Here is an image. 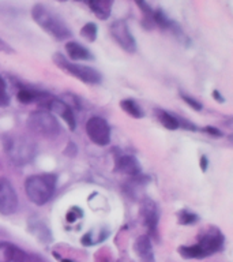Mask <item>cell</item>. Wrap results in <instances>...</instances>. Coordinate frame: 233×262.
Listing matches in <instances>:
<instances>
[{
  "mask_svg": "<svg viewBox=\"0 0 233 262\" xmlns=\"http://www.w3.org/2000/svg\"><path fill=\"white\" fill-rule=\"evenodd\" d=\"M30 255L20 250L18 246L0 242V262H29Z\"/></svg>",
  "mask_w": 233,
  "mask_h": 262,
  "instance_id": "cell-12",
  "label": "cell"
},
{
  "mask_svg": "<svg viewBox=\"0 0 233 262\" xmlns=\"http://www.w3.org/2000/svg\"><path fill=\"white\" fill-rule=\"evenodd\" d=\"M77 2H85V0H77Z\"/></svg>",
  "mask_w": 233,
  "mask_h": 262,
  "instance_id": "cell-30",
  "label": "cell"
},
{
  "mask_svg": "<svg viewBox=\"0 0 233 262\" xmlns=\"http://www.w3.org/2000/svg\"><path fill=\"white\" fill-rule=\"evenodd\" d=\"M10 104V96L6 89V82L0 75V106H7Z\"/></svg>",
  "mask_w": 233,
  "mask_h": 262,
  "instance_id": "cell-21",
  "label": "cell"
},
{
  "mask_svg": "<svg viewBox=\"0 0 233 262\" xmlns=\"http://www.w3.org/2000/svg\"><path fill=\"white\" fill-rule=\"evenodd\" d=\"M97 25L93 24V22H87V24L83 25L81 29V36L83 37V38H86L89 42H94V41L97 40Z\"/></svg>",
  "mask_w": 233,
  "mask_h": 262,
  "instance_id": "cell-19",
  "label": "cell"
},
{
  "mask_svg": "<svg viewBox=\"0 0 233 262\" xmlns=\"http://www.w3.org/2000/svg\"><path fill=\"white\" fill-rule=\"evenodd\" d=\"M136 253H138L139 258L142 262H154V251H153V246H151L150 237L146 235L138 237L136 241Z\"/></svg>",
  "mask_w": 233,
  "mask_h": 262,
  "instance_id": "cell-16",
  "label": "cell"
},
{
  "mask_svg": "<svg viewBox=\"0 0 233 262\" xmlns=\"http://www.w3.org/2000/svg\"><path fill=\"white\" fill-rule=\"evenodd\" d=\"M0 52L2 53H14V48H12L11 45L7 44L6 41L0 37Z\"/></svg>",
  "mask_w": 233,
  "mask_h": 262,
  "instance_id": "cell-24",
  "label": "cell"
},
{
  "mask_svg": "<svg viewBox=\"0 0 233 262\" xmlns=\"http://www.w3.org/2000/svg\"><path fill=\"white\" fill-rule=\"evenodd\" d=\"M213 96L216 97V100L218 102H224V96H221V94L218 93V90H214V92H213Z\"/></svg>",
  "mask_w": 233,
  "mask_h": 262,
  "instance_id": "cell-27",
  "label": "cell"
},
{
  "mask_svg": "<svg viewBox=\"0 0 233 262\" xmlns=\"http://www.w3.org/2000/svg\"><path fill=\"white\" fill-rule=\"evenodd\" d=\"M45 110L49 111V112H53V114L59 115L65 123L67 126L69 127V130H75L77 127V122H75V116H74V111L73 106L68 105L67 102L60 100V98L52 97L48 101Z\"/></svg>",
  "mask_w": 233,
  "mask_h": 262,
  "instance_id": "cell-11",
  "label": "cell"
},
{
  "mask_svg": "<svg viewBox=\"0 0 233 262\" xmlns=\"http://www.w3.org/2000/svg\"><path fill=\"white\" fill-rule=\"evenodd\" d=\"M139 213H141V217H142L143 224L149 229V233L155 235V229H157L159 219V210L157 204L151 198L145 196L141 201V205H139Z\"/></svg>",
  "mask_w": 233,
  "mask_h": 262,
  "instance_id": "cell-10",
  "label": "cell"
},
{
  "mask_svg": "<svg viewBox=\"0 0 233 262\" xmlns=\"http://www.w3.org/2000/svg\"><path fill=\"white\" fill-rule=\"evenodd\" d=\"M29 130L44 138H56L61 133V126L56 116L46 110L34 111L28 120Z\"/></svg>",
  "mask_w": 233,
  "mask_h": 262,
  "instance_id": "cell-5",
  "label": "cell"
},
{
  "mask_svg": "<svg viewBox=\"0 0 233 262\" xmlns=\"http://www.w3.org/2000/svg\"><path fill=\"white\" fill-rule=\"evenodd\" d=\"M87 137L98 146H106L110 142V127L105 119L93 116L86 123Z\"/></svg>",
  "mask_w": 233,
  "mask_h": 262,
  "instance_id": "cell-8",
  "label": "cell"
},
{
  "mask_svg": "<svg viewBox=\"0 0 233 262\" xmlns=\"http://www.w3.org/2000/svg\"><path fill=\"white\" fill-rule=\"evenodd\" d=\"M32 18L45 33H48L53 38L64 41L71 37V30L60 16L52 10L45 7L44 4H36L32 8Z\"/></svg>",
  "mask_w": 233,
  "mask_h": 262,
  "instance_id": "cell-2",
  "label": "cell"
},
{
  "mask_svg": "<svg viewBox=\"0 0 233 262\" xmlns=\"http://www.w3.org/2000/svg\"><path fill=\"white\" fill-rule=\"evenodd\" d=\"M29 262H44L41 258L36 257V255H30V258H29Z\"/></svg>",
  "mask_w": 233,
  "mask_h": 262,
  "instance_id": "cell-28",
  "label": "cell"
},
{
  "mask_svg": "<svg viewBox=\"0 0 233 262\" xmlns=\"http://www.w3.org/2000/svg\"><path fill=\"white\" fill-rule=\"evenodd\" d=\"M63 262H73V261H68V259H63Z\"/></svg>",
  "mask_w": 233,
  "mask_h": 262,
  "instance_id": "cell-29",
  "label": "cell"
},
{
  "mask_svg": "<svg viewBox=\"0 0 233 262\" xmlns=\"http://www.w3.org/2000/svg\"><path fill=\"white\" fill-rule=\"evenodd\" d=\"M157 116H158L161 124L165 128H168V130H177V128H180L179 118H176V116H173V115L167 112V111L158 110L157 111Z\"/></svg>",
  "mask_w": 233,
  "mask_h": 262,
  "instance_id": "cell-18",
  "label": "cell"
},
{
  "mask_svg": "<svg viewBox=\"0 0 233 262\" xmlns=\"http://www.w3.org/2000/svg\"><path fill=\"white\" fill-rule=\"evenodd\" d=\"M116 169L119 172H122L124 175L132 176V178H136L142 173V168H141V164L134 156L130 155H120L116 159Z\"/></svg>",
  "mask_w": 233,
  "mask_h": 262,
  "instance_id": "cell-13",
  "label": "cell"
},
{
  "mask_svg": "<svg viewBox=\"0 0 233 262\" xmlns=\"http://www.w3.org/2000/svg\"><path fill=\"white\" fill-rule=\"evenodd\" d=\"M98 19L106 20L110 16L114 0H85Z\"/></svg>",
  "mask_w": 233,
  "mask_h": 262,
  "instance_id": "cell-14",
  "label": "cell"
},
{
  "mask_svg": "<svg viewBox=\"0 0 233 262\" xmlns=\"http://www.w3.org/2000/svg\"><path fill=\"white\" fill-rule=\"evenodd\" d=\"M120 106H122V110L124 112L132 116L135 119H142L145 116V112L141 108L138 102L135 101V100H131V98H126V100H122L120 101Z\"/></svg>",
  "mask_w": 233,
  "mask_h": 262,
  "instance_id": "cell-17",
  "label": "cell"
},
{
  "mask_svg": "<svg viewBox=\"0 0 233 262\" xmlns=\"http://www.w3.org/2000/svg\"><path fill=\"white\" fill-rule=\"evenodd\" d=\"M180 96H181V98H183V101L191 106L192 110H195V111L202 110V104H200L198 100H195V98L191 97V96H187V94H184V93H180Z\"/></svg>",
  "mask_w": 233,
  "mask_h": 262,
  "instance_id": "cell-22",
  "label": "cell"
},
{
  "mask_svg": "<svg viewBox=\"0 0 233 262\" xmlns=\"http://www.w3.org/2000/svg\"><path fill=\"white\" fill-rule=\"evenodd\" d=\"M81 216H82L81 209H78L77 206H74V208L69 209L68 213H67V221L74 223V221H77L78 219H81Z\"/></svg>",
  "mask_w": 233,
  "mask_h": 262,
  "instance_id": "cell-23",
  "label": "cell"
},
{
  "mask_svg": "<svg viewBox=\"0 0 233 262\" xmlns=\"http://www.w3.org/2000/svg\"><path fill=\"white\" fill-rule=\"evenodd\" d=\"M65 52L73 60H93V55L89 49L77 41H68L65 44Z\"/></svg>",
  "mask_w": 233,
  "mask_h": 262,
  "instance_id": "cell-15",
  "label": "cell"
},
{
  "mask_svg": "<svg viewBox=\"0 0 233 262\" xmlns=\"http://www.w3.org/2000/svg\"><path fill=\"white\" fill-rule=\"evenodd\" d=\"M3 143L7 157L15 165H26L33 161L37 155L36 142L28 135H7Z\"/></svg>",
  "mask_w": 233,
  "mask_h": 262,
  "instance_id": "cell-3",
  "label": "cell"
},
{
  "mask_svg": "<svg viewBox=\"0 0 233 262\" xmlns=\"http://www.w3.org/2000/svg\"><path fill=\"white\" fill-rule=\"evenodd\" d=\"M109 32L112 38L118 42L120 48L124 49L128 53H135L136 41H135V37L132 36V33H131L126 20H114L113 24L110 25Z\"/></svg>",
  "mask_w": 233,
  "mask_h": 262,
  "instance_id": "cell-7",
  "label": "cell"
},
{
  "mask_svg": "<svg viewBox=\"0 0 233 262\" xmlns=\"http://www.w3.org/2000/svg\"><path fill=\"white\" fill-rule=\"evenodd\" d=\"M196 221H198V216H196L195 213L190 212L187 209H183L181 212L179 213V223L183 225H191L195 224Z\"/></svg>",
  "mask_w": 233,
  "mask_h": 262,
  "instance_id": "cell-20",
  "label": "cell"
},
{
  "mask_svg": "<svg viewBox=\"0 0 233 262\" xmlns=\"http://www.w3.org/2000/svg\"><path fill=\"white\" fill-rule=\"evenodd\" d=\"M53 61L59 66L61 70H64L65 73L71 74L75 78H78L79 81L89 83V85H96L100 83L102 79V75L98 73L97 70L89 66L77 64V63H71L65 59L61 53H55L53 55Z\"/></svg>",
  "mask_w": 233,
  "mask_h": 262,
  "instance_id": "cell-6",
  "label": "cell"
},
{
  "mask_svg": "<svg viewBox=\"0 0 233 262\" xmlns=\"http://www.w3.org/2000/svg\"><path fill=\"white\" fill-rule=\"evenodd\" d=\"M203 131L210 135H214V137H222V135H224L222 134V131H220L218 128H216V127H212V126L204 127Z\"/></svg>",
  "mask_w": 233,
  "mask_h": 262,
  "instance_id": "cell-25",
  "label": "cell"
},
{
  "mask_svg": "<svg viewBox=\"0 0 233 262\" xmlns=\"http://www.w3.org/2000/svg\"><path fill=\"white\" fill-rule=\"evenodd\" d=\"M18 208V195L8 179H0V213L12 214Z\"/></svg>",
  "mask_w": 233,
  "mask_h": 262,
  "instance_id": "cell-9",
  "label": "cell"
},
{
  "mask_svg": "<svg viewBox=\"0 0 233 262\" xmlns=\"http://www.w3.org/2000/svg\"><path fill=\"white\" fill-rule=\"evenodd\" d=\"M134 2H135V0H134Z\"/></svg>",
  "mask_w": 233,
  "mask_h": 262,
  "instance_id": "cell-31",
  "label": "cell"
},
{
  "mask_svg": "<svg viewBox=\"0 0 233 262\" xmlns=\"http://www.w3.org/2000/svg\"><path fill=\"white\" fill-rule=\"evenodd\" d=\"M57 178L53 173L33 175L25 182V191L29 201L34 205H45L55 194Z\"/></svg>",
  "mask_w": 233,
  "mask_h": 262,
  "instance_id": "cell-4",
  "label": "cell"
},
{
  "mask_svg": "<svg viewBox=\"0 0 233 262\" xmlns=\"http://www.w3.org/2000/svg\"><path fill=\"white\" fill-rule=\"evenodd\" d=\"M199 164H200V169H202V171H203V172L206 171V169H207V167H208L207 157H206V156H202V157H200Z\"/></svg>",
  "mask_w": 233,
  "mask_h": 262,
  "instance_id": "cell-26",
  "label": "cell"
},
{
  "mask_svg": "<svg viewBox=\"0 0 233 262\" xmlns=\"http://www.w3.org/2000/svg\"><path fill=\"white\" fill-rule=\"evenodd\" d=\"M224 249V235L220 229L210 228L199 237L198 243L192 246H181L179 249L180 255L187 259H199L218 253Z\"/></svg>",
  "mask_w": 233,
  "mask_h": 262,
  "instance_id": "cell-1",
  "label": "cell"
}]
</instances>
